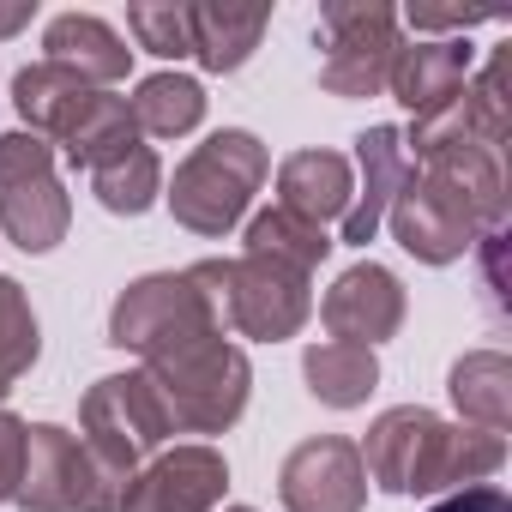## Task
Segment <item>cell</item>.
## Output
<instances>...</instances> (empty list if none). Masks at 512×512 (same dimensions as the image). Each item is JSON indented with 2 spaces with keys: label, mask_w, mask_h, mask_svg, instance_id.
I'll use <instances>...</instances> for the list:
<instances>
[{
  "label": "cell",
  "mask_w": 512,
  "mask_h": 512,
  "mask_svg": "<svg viewBox=\"0 0 512 512\" xmlns=\"http://www.w3.org/2000/svg\"><path fill=\"white\" fill-rule=\"evenodd\" d=\"M320 91L326 97H380L392 79V61L404 49L398 13L386 0H326L320 7Z\"/></svg>",
  "instance_id": "52a82bcc"
},
{
  "label": "cell",
  "mask_w": 512,
  "mask_h": 512,
  "mask_svg": "<svg viewBox=\"0 0 512 512\" xmlns=\"http://www.w3.org/2000/svg\"><path fill=\"white\" fill-rule=\"evenodd\" d=\"M386 223H392L398 247L410 253V260H422V266H452V260H464V253H476V241H482V229H476V217L464 211V199L446 193V187H440L434 175H422V169H410V181H404V193L392 199Z\"/></svg>",
  "instance_id": "8fae6325"
},
{
  "label": "cell",
  "mask_w": 512,
  "mask_h": 512,
  "mask_svg": "<svg viewBox=\"0 0 512 512\" xmlns=\"http://www.w3.org/2000/svg\"><path fill=\"white\" fill-rule=\"evenodd\" d=\"M0 229L25 253H49L73 229V199L55 175V145L37 133H0Z\"/></svg>",
  "instance_id": "ba28073f"
},
{
  "label": "cell",
  "mask_w": 512,
  "mask_h": 512,
  "mask_svg": "<svg viewBox=\"0 0 512 512\" xmlns=\"http://www.w3.org/2000/svg\"><path fill=\"white\" fill-rule=\"evenodd\" d=\"M193 278L205 284V296L217 302L223 332L260 338V344H284L308 326L314 314V290L308 272H290L278 260H260V253H241V260H199Z\"/></svg>",
  "instance_id": "5b68a950"
},
{
  "label": "cell",
  "mask_w": 512,
  "mask_h": 512,
  "mask_svg": "<svg viewBox=\"0 0 512 512\" xmlns=\"http://www.w3.org/2000/svg\"><path fill=\"white\" fill-rule=\"evenodd\" d=\"M428 512H512V500L494 482H470V488H452L446 500H434Z\"/></svg>",
  "instance_id": "f546056e"
},
{
  "label": "cell",
  "mask_w": 512,
  "mask_h": 512,
  "mask_svg": "<svg viewBox=\"0 0 512 512\" xmlns=\"http://www.w3.org/2000/svg\"><path fill=\"white\" fill-rule=\"evenodd\" d=\"M446 392H452L464 428H482V434H506V428H512V362H506L500 350H470V356H458Z\"/></svg>",
  "instance_id": "ffe728a7"
},
{
  "label": "cell",
  "mask_w": 512,
  "mask_h": 512,
  "mask_svg": "<svg viewBox=\"0 0 512 512\" xmlns=\"http://www.w3.org/2000/svg\"><path fill=\"white\" fill-rule=\"evenodd\" d=\"M506 133H512V103H506V43H500L494 61H488L476 79H464L458 97H446L440 109H428V115L410 121L404 151H416L410 163L440 157V151H464V145H476V151H500Z\"/></svg>",
  "instance_id": "30bf717a"
},
{
  "label": "cell",
  "mask_w": 512,
  "mask_h": 512,
  "mask_svg": "<svg viewBox=\"0 0 512 512\" xmlns=\"http://www.w3.org/2000/svg\"><path fill=\"white\" fill-rule=\"evenodd\" d=\"M85 175H91L97 205L115 211V217H139V211H151L157 193H163V163H157V151H151L145 139H133L127 151L103 157V163L85 169Z\"/></svg>",
  "instance_id": "cb8c5ba5"
},
{
  "label": "cell",
  "mask_w": 512,
  "mask_h": 512,
  "mask_svg": "<svg viewBox=\"0 0 512 512\" xmlns=\"http://www.w3.org/2000/svg\"><path fill=\"white\" fill-rule=\"evenodd\" d=\"M19 476H25V422L0 404V500L19 494Z\"/></svg>",
  "instance_id": "f1b7e54d"
},
{
  "label": "cell",
  "mask_w": 512,
  "mask_h": 512,
  "mask_svg": "<svg viewBox=\"0 0 512 512\" xmlns=\"http://www.w3.org/2000/svg\"><path fill=\"white\" fill-rule=\"evenodd\" d=\"M43 356V332H37V314H31V296L19 278L0 272V398H7Z\"/></svg>",
  "instance_id": "4316f807"
},
{
  "label": "cell",
  "mask_w": 512,
  "mask_h": 512,
  "mask_svg": "<svg viewBox=\"0 0 512 512\" xmlns=\"http://www.w3.org/2000/svg\"><path fill=\"white\" fill-rule=\"evenodd\" d=\"M187 19H193V61L205 73L247 67L253 49H260V37H266V25H272L266 7H247V13L241 7H187Z\"/></svg>",
  "instance_id": "44dd1931"
},
{
  "label": "cell",
  "mask_w": 512,
  "mask_h": 512,
  "mask_svg": "<svg viewBox=\"0 0 512 512\" xmlns=\"http://www.w3.org/2000/svg\"><path fill=\"white\" fill-rule=\"evenodd\" d=\"M302 380H308V392H314L326 410H356V404L374 398V386H380V362H374V350H362V344H338V338H326V344H308V356H302Z\"/></svg>",
  "instance_id": "7402d4cb"
},
{
  "label": "cell",
  "mask_w": 512,
  "mask_h": 512,
  "mask_svg": "<svg viewBox=\"0 0 512 512\" xmlns=\"http://www.w3.org/2000/svg\"><path fill=\"white\" fill-rule=\"evenodd\" d=\"M356 199H350V211H344V241L350 247H368L374 235H380V223H386V211H392V199L404 193V181H410V151H404V133L398 127H368L362 139H356Z\"/></svg>",
  "instance_id": "9a60e30c"
},
{
  "label": "cell",
  "mask_w": 512,
  "mask_h": 512,
  "mask_svg": "<svg viewBox=\"0 0 512 512\" xmlns=\"http://www.w3.org/2000/svg\"><path fill=\"white\" fill-rule=\"evenodd\" d=\"M31 19H37V0H7V7H0V37H19Z\"/></svg>",
  "instance_id": "1f68e13d"
},
{
  "label": "cell",
  "mask_w": 512,
  "mask_h": 512,
  "mask_svg": "<svg viewBox=\"0 0 512 512\" xmlns=\"http://www.w3.org/2000/svg\"><path fill=\"white\" fill-rule=\"evenodd\" d=\"M133 139H139V127H133V109H127V97H115V91H97V97H91V109L79 115V127L61 139V151H67V163H73V169H97L103 157L127 151Z\"/></svg>",
  "instance_id": "484cf974"
},
{
  "label": "cell",
  "mask_w": 512,
  "mask_h": 512,
  "mask_svg": "<svg viewBox=\"0 0 512 512\" xmlns=\"http://www.w3.org/2000/svg\"><path fill=\"white\" fill-rule=\"evenodd\" d=\"M320 320H326V332H332L338 344L374 350V344L398 338V326H404V284H398L386 266L362 260V266H350V272L326 290Z\"/></svg>",
  "instance_id": "5bb4252c"
},
{
  "label": "cell",
  "mask_w": 512,
  "mask_h": 512,
  "mask_svg": "<svg viewBox=\"0 0 512 512\" xmlns=\"http://www.w3.org/2000/svg\"><path fill=\"white\" fill-rule=\"evenodd\" d=\"M229 488V464L217 446H163L127 482L121 512H217Z\"/></svg>",
  "instance_id": "4fadbf2b"
},
{
  "label": "cell",
  "mask_w": 512,
  "mask_h": 512,
  "mask_svg": "<svg viewBox=\"0 0 512 512\" xmlns=\"http://www.w3.org/2000/svg\"><path fill=\"white\" fill-rule=\"evenodd\" d=\"M223 512H253V506H223Z\"/></svg>",
  "instance_id": "d6a6232c"
},
{
  "label": "cell",
  "mask_w": 512,
  "mask_h": 512,
  "mask_svg": "<svg viewBox=\"0 0 512 512\" xmlns=\"http://www.w3.org/2000/svg\"><path fill=\"white\" fill-rule=\"evenodd\" d=\"M368 482H380L386 494H452L470 482H488L506 464V440L446 422L422 404H398L386 416H374L368 440L356 446Z\"/></svg>",
  "instance_id": "6da1fadb"
},
{
  "label": "cell",
  "mask_w": 512,
  "mask_h": 512,
  "mask_svg": "<svg viewBox=\"0 0 512 512\" xmlns=\"http://www.w3.org/2000/svg\"><path fill=\"white\" fill-rule=\"evenodd\" d=\"M151 386L163 392L175 434H223L241 422L247 392H253V362L247 350H235L229 338H205L181 356H163L145 368Z\"/></svg>",
  "instance_id": "8992f818"
},
{
  "label": "cell",
  "mask_w": 512,
  "mask_h": 512,
  "mask_svg": "<svg viewBox=\"0 0 512 512\" xmlns=\"http://www.w3.org/2000/svg\"><path fill=\"white\" fill-rule=\"evenodd\" d=\"M43 61H55V67H67L73 79H85L91 91H109V85H121L127 79V67H133V49L121 43V31L115 25H103L97 13H61V19H49V31H43Z\"/></svg>",
  "instance_id": "e0dca14e"
},
{
  "label": "cell",
  "mask_w": 512,
  "mask_h": 512,
  "mask_svg": "<svg viewBox=\"0 0 512 512\" xmlns=\"http://www.w3.org/2000/svg\"><path fill=\"white\" fill-rule=\"evenodd\" d=\"M79 428H85V446H91V452H103L109 464H121V470L139 476V464H151V458L169 446L175 416H169L163 392L151 386V374L133 368V374H103V380L85 392Z\"/></svg>",
  "instance_id": "9c48e42d"
},
{
  "label": "cell",
  "mask_w": 512,
  "mask_h": 512,
  "mask_svg": "<svg viewBox=\"0 0 512 512\" xmlns=\"http://www.w3.org/2000/svg\"><path fill=\"white\" fill-rule=\"evenodd\" d=\"M205 338H223V320H217V302L205 296V284L187 272H151L139 284H127L109 308V344L115 350H133L145 368L163 362V356H181Z\"/></svg>",
  "instance_id": "3957f363"
},
{
  "label": "cell",
  "mask_w": 512,
  "mask_h": 512,
  "mask_svg": "<svg viewBox=\"0 0 512 512\" xmlns=\"http://www.w3.org/2000/svg\"><path fill=\"white\" fill-rule=\"evenodd\" d=\"M266 175H272L266 145L253 139L247 127H223V133H211L205 145H193L187 163L175 169V181H169V211H175V223L193 229V235H229V229L247 217L253 193L266 187Z\"/></svg>",
  "instance_id": "7a4b0ae2"
},
{
  "label": "cell",
  "mask_w": 512,
  "mask_h": 512,
  "mask_svg": "<svg viewBox=\"0 0 512 512\" xmlns=\"http://www.w3.org/2000/svg\"><path fill=\"white\" fill-rule=\"evenodd\" d=\"M470 67H476L470 37H428V43H404V49H398V61H392L386 91H392V97L410 109V121H416V115L440 109L446 97H458V91H464V79H470Z\"/></svg>",
  "instance_id": "2e32d148"
},
{
  "label": "cell",
  "mask_w": 512,
  "mask_h": 512,
  "mask_svg": "<svg viewBox=\"0 0 512 512\" xmlns=\"http://www.w3.org/2000/svg\"><path fill=\"white\" fill-rule=\"evenodd\" d=\"M332 247H338V241H332L320 223H308V217H296V211H284V205H266L260 217L247 223V253L278 260V266H290V272H314Z\"/></svg>",
  "instance_id": "d4e9b609"
},
{
  "label": "cell",
  "mask_w": 512,
  "mask_h": 512,
  "mask_svg": "<svg viewBox=\"0 0 512 512\" xmlns=\"http://www.w3.org/2000/svg\"><path fill=\"white\" fill-rule=\"evenodd\" d=\"M91 97L97 91L85 79H73L67 67H55V61H37V67L13 73V109L25 115V133L55 139V145L79 127V115L91 109Z\"/></svg>",
  "instance_id": "d6986e66"
},
{
  "label": "cell",
  "mask_w": 512,
  "mask_h": 512,
  "mask_svg": "<svg viewBox=\"0 0 512 512\" xmlns=\"http://www.w3.org/2000/svg\"><path fill=\"white\" fill-rule=\"evenodd\" d=\"M350 199H356V169H350L344 151H296V157L278 163V205L284 211L326 229L332 217L344 223Z\"/></svg>",
  "instance_id": "ac0fdd59"
},
{
  "label": "cell",
  "mask_w": 512,
  "mask_h": 512,
  "mask_svg": "<svg viewBox=\"0 0 512 512\" xmlns=\"http://www.w3.org/2000/svg\"><path fill=\"white\" fill-rule=\"evenodd\" d=\"M127 109H133L139 139L145 133L151 139H181V133H193L205 121V85L187 79V73H151V79H139Z\"/></svg>",
  "instance_id": "603a6c76"
},
{
  "label": "cell",
  "mask_w": 512,
  "mask_h": 512,
  "mask_svg": "<svg viewBox=\"0 0 512 512\" xmlns=\"http://www.w3.org/2000/svg\"><path fill=\"white\" fill-rule=\"evenodd\" d=\"M398 25H410L416 37H422V31H446V37H470V31H476L482 19H476V13H452V7H410V13H404Z\"/></svg>",
  "instance_id": "4dcf8cb0"
},
{
  "label": "cell",
  "mask_w": 512,
  "mask_h": 512,
  "mask_svg": "<svg viewBox=\"0 0 512 512\" xmlns=\"http://www.w3.org/2000/svg\"><path fill=\"white\" fill-rule=\"evenodd\" d=\"M127 31L139 37V49H151L163 61L193 55V19L181 0H139V7H127Z\"/></svg>",
  "instance_id": "83f0119b"
},
{
  "label": "cell",
  "mask_w": 512,
  "mask_h": 512,
  "mask_svg": "<svg viewBox=\"0 0 512 512\" xmlns=\"http://www.w3.org/2000/svg\"><path fill=\"white\" fill-rule=\"evenodd\" d=\"M127 482L133 470L91 452L73 428L25 422V476L13 494L25 512H121Z\"/></svg>",
  "instance_id": "277c9868"
},
{
  "label": "cell",
  "mask_w": 512,
  "mask_h": 512,
  "mask_svg": "<svg viewBox=\"0 0 512 512\" xmlns=\"http://www.w3.org/2000/svg\"><path fill=\"white\" fill-rule=\"evenodd\" d=\"M278 494H284V512H362L368 470H362L356 440H344V434L302 440L278 470Z\"/></svg>",
  "instance_id": "7c38bea8"
}]
</instances>
